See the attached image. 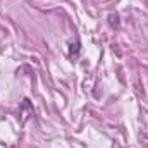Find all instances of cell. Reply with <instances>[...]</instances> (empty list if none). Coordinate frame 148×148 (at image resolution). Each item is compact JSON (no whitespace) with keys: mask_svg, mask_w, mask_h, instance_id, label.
<instances>
[{"mask_svg":"<svg viewBox=\"0 0 148 148\" xmlns=\"http://www.w3.org/2000/svg\"><path fill=\"white\" fill-rule=\"evenodd\" d=\"M79 52H81V43H79V40L71 41V43H69V57H71V59H76V57L79 55Z\"/></svg>","mask_w":148,"mask_h":148,"instance_id":"cell-1","label":"cell"},{"mask_svg":"<svg viewBox=\"0 0 148 148\" xmlns=\"http://www.w3.org/2000/svg\"><path fill=\"white\" fill-rule=\"evenodd\" d=\"M109 24H110L112 28H117V29L121 28V23H119V16L117 14H110L109 16Z\"/></svg>","mask_w":148,"mask_h":148,"instance_id":"cell-2","label":"cell"}]
</instances>
